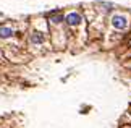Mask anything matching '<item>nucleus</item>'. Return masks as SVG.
<instances>
[{"label":"nucleus","mask_w":131,"mask_h":128,"mask_svg":"<svg viewBox=\"0 0 131 128\" xmlns=\"http://www.w3.org/2000/svg\"><path fill=\"white\" fill-rule=\"evenodd\" d=\"M65 19H67V23H68V24L74 26V24H79V21H81V16H79L78 13H70Z\"/></svg>","instance_id":"nucleus-2"},{"label":"nucleus","mask_w":131,"mask_h":128,"mask_svg":"<svg viewBox=\"0 0 131 128\" xmlns=\"http://www.w3.org/2000/svg\"><path fill=\"white\" fill-rule=\"evenodd\" d=\"M31 41H32V42H42V36H36V34H34L32 36V37H31Z\"/></svg>","instance_id":"nucleus-4"},{"label":"nucleus","mask_w":131,"mask_h":128,"mask_svg":"<svg viewBox=\"0 0 131 128\" xmlns=\"http://www.w3.org/2000/svg\"><path fill=\"white\" fill-rule=\"evenodd\" d=\"M62 19H63L62 16H55V18H52V21H53V23H60Z\"/></svg>","instance_id":"nucleus-5"},{"label":"nucleus","mask_w":131,"mask_h":128,"mask_svg":"<svg viewBox=\"0 0 131 128\" xmlns=\"http://www.w3.org/2000/svg\"><path fill=\"white\" fill-rule=\"evenodd\" d=\"M12 34H13V31L10 28H2L0 29V36H2V37H10Z\"/></svg>","instance_id":"nucleus-3"},{"label":"nucleus","mask_w":131,"mask_h":128,"mask_svg":"<svg viewBox=\"0 0 131 128\" xmlns=\"http://www.w3.org/2000/svg\"><path fill=\"white\" fill-rule=\"evenodd\" d=\"M112 24L117 29H125L128 23H126V18L125 16H122V15H115V16L112 18Z\"/></svg>","instance_id":"nucleus-1"}]
</instances>
